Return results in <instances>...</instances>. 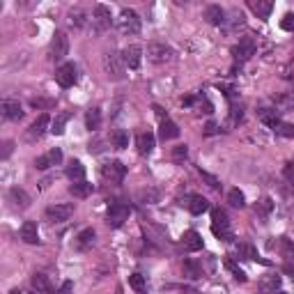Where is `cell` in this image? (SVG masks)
I'll return each mask as SVG.
<instances>
[{
    "label": "cell",
    "mask_w": 294,
    "mask_h": 294,
    "mask_svg": "<svg viewBox=\"0 0 294 294\" xmlns=\"http://www.w3.org/2000/svg\"><path fill=\"white\" fill-rule=\"evenodd\" d=\"M211 232L216 234L219 239H223V242H232L234 239L232 227H230V216H227V211L221 209V207L211 209Z\"/></svg>",
    "instance_id": "6da1fadb"
},
{
    "label": "cell",
    "mask_w": 294,
    "mask_h": 294,
    "mask_svg": "<svg viewBox=\"0 0 294 294\" xmlns=\"http://www.w3.org/2000/svg\"><path fill=\"white\" fill-rule=\"evenodd\" d=\"M104 69L108 78L113 81H122L124 78V62H122V53H115V51H108L104 53Z\"/></svg>",
    "instance_id": "7a4b0ae2"
},
{
    "label": "cell",
    "mask_w": 294,
    "mask_h": 294,
    "mask_svg": "<svg viewBox=\"0 0 294 294\" xmlns=\"http://www.w3.org/2000/svg\"><path fill=\"white\" fill-rule=\"evenodd\" d=\"M117 28L124 35H138L140 32V16L134 9H122L117 16Z\"/></svg>",
    "instance_id": "3957f363"
},
{
    "label": "cell",
    "mask_w": 294,
    "mask_h": 294,
    "mask_svg": "<svg viewBox=\"0 0 294 294\" xmlns=\"http://www.w3.org/2000/svg\"><path fill=\"white\" fill-rule=\"evenodd\" d=\"M175 58V51L168 44H161V42H152L147 46V60L154 62V65H163V62H170Z\"/></svg>",
    "instance_id": "277c9868"
},
{
    "label": "cell",
    "mask_w": 294,
    "mask_h": 294,
    "mask_svg": "<svg viewBox=\"0 0 294 294\" xmlns=\"http://www.w3.org/2000/svg\"><path fill=\"white\" fill-rule=\"evenodd\" d=\"M67 55H69V37L65 35V32L58 30L51 39V60L62 62Z\"/></svg>",
    "instance_id": "5b68a950"
},
{
    "label": "cell",
    "mask_w": 294,
    "mask_h": 294,
    "mask_svg": "<svg viewBox=\"0 0 294 294\" xmlns=\"http://www.w3.org/2000/svg\"><path fill=\"white\" fill-rule=\"evenodd\" d=\"M232 55H234V60L239 62V65L246 62V60H250V58L255 55V39H253V37L239 39V44L232 46Z\"/></svg>",
    "instance_id": "8992f818"
},
{
    "label": "cell",
    "mask_w": 294,
    "mask_h": 294,
    "mask_svg": "<svg viewBox=\"0 0 294 294\" xmlns=\"http://www.w3.org/2000/svg\"><path fill=\"white\" fill-rule=\"evenodd\" d=\"M129 219V207L124 203H113L106 211V223L111 227H120Z\"/></svg>",
    "instance_id": "52a82bcc"
},
{
    "label": "cell",
    "mask_w": 294,
    "mask_h": 294,
    "mask_svg": "<svg viewBox=\"0 0 294 294\" xmlns=\"http://www.w3.org/2000/svg\"><path fill=\"white\" fill-rule=\"evenodd\" d=\"M55 81L60 83V88H71L76 83V65L74 62H62L55 69Z\"/></svg>",
    "instance_id": "ba28073f"
},
{
    "label": "cell",
    "mask_w": 294,
    "mask_h": 294,
    "mask_svg": "<svg viewBox=\"0 0 294 294\" xmlns=\"http://www.w3.org/2000/svg\"><path fill=\"white\" fill-rule=\"evenodd\" d=\"M101 175H104V180L113 181V184H120V181H124L127 166H122V161H108V163L101 168Z\"/></svg>",
    "instance_id": "9c48e42d"
},
{
    "label": "cell",
    "mask_w": 294,
    "mask_h": 294,
    "mask_svg": "<svg viewBox=\"0 0 294 294\" xmlns=\"http://www.w3.org/2000/svg\"><path fill=\"white\" fill-rule=\"evenodd\" d=\"M122 62L127 69H138L140 62H143V48L138 44H129L124 51H122Z\"/></svg>",
    "instance_id": "30bf717a"
},
{
    "label": "cell",
    "mask_w": 294,
    "mask_h": 294,
    "mask_svg": "<svg viewBox=\"0 0 294 294\" xmlns=\"http://www.w3.org/2000/svg\"><path fill=\"white\" fill-rule=\"evenodd\" d=\"M74 214V204H51L48 209H46V221H51V223H62V221H67L69 216Z\"/></svg>",
    "instance_id": "8fae6325"
},
{
    "label": "cell",
    "mask_w": 294,
    "mask_h": 294,
    "mask_svg": "<svg viewBox=\"0 0 294 294\" xmlns=\"http://www.w3.org/2000/svg\"><path fill=\"white\" fill-rule=\"evenodd\" d=\"M0 113H2L5 120L19 122L23 117V108H21V104H19L16 99H5V101L0 104Z\"/></svg>",
    "instance_id": "7c38bea8"
},
{
    "label": "cell",
    "mask_w": 294,
    "mask_h": 294,
    "mask_svg": "<svg viewBox=\"0 0 294 294\" xmlns=\"http://www.w3.org/2000/svg\"><path fill=\"white\" fill-rule=\"evenodd\" d=\"M48 127H51V117H48L46 113H42L37 120L30 124V129H28V140H39V138L46 134V129ZM48 131H51V129H48Z\"/></svg>",
    "instance_id": "4fadbf2b"
},
{
    "label": "cell",
    "mask_w": 294,
    "mask_h": 294,
    "mask_svg": "<svg viewBox=\"0 0 294 294\" xmlns=\"http://www.w3.org/2000/svg\"><path fill=\"white\" fill-rule=\"evenodd\" d=\"M92 23H94L97 32L111 28V9L106 7V5H97V7H94V14H92Z\"/></svg>",
    "instance_id": "5bb4252c"
},
{
    "label": "cell",
    "mask_w": 294,
    "mask_h": 294,
    "mask_svg": "<svg viewBox=\"0 0 294 294\" xmlns=\"http://www.w3.org/2000/svg\"><path fill=\"white\" fill-rule=\"evenodd\" d=\"M158 138L168 143V140H175V138H180V127L175 124L173 120H161V127H158Z\"/></svg>",
    "instance_id": "9a60e30c"
},
{
    "label": "cell",
    "mask_w": 294,
    "mask_h": 294,
    "mask_svg": "<svg viewBox=\"0 0 294 294\" xmlns=\"http://www.w3.org/2000/svg\"><path fill=\"white\" fill-rule=\"evenodd\" d=\"M181 244H184V249L189 250V253L203 250V234L196 232V230H189V232H184V237H181Z\"/></svg>",
    "instance_id": "2e32d148"
},
{
    "label": "cell",
    "mask_w": 294,
    "mask_h": 294,
    "mask_svg": "<svg viewBox=\"0 0 294 294\" xmlns=\"http://www.w3.org/2000/svg\"><path fill=\"white\" fill-rule=\"evenodd\" d=\"M184 204H186V209H189L193 216H200V214H204V211L209 209V203H207L203 196H189L184 200Z\"/></svg>",
    "instance_id": "e0dca14e"
},
{
    "label": "cell",
    "mask_w": 294,
    "mask_h": 294,
    "mask_svg": "<svg viewBox=\"0 0 294 294\" xmlns=\"http://www.w3.org/2000/svg\"><path fill=\"white\" fill-rule=\"evenodd\" d=\"M154 143H157V138H154L152 131H140L136 136V147L140 154H150V152L154 150Z\"/></svg>",
    "instance_id": "ac0fdd59"
},
{
    "label": "cell",
    "mask_w": 294,
    "mask_h": 294,
    "mask_svg": "<svg viewBox=\"0 0 294 294\" xmlns=\"http://www.w3.org/2000/svg\"><path fill=\"white\" fill-rule=\"evenodd\" d=\"M204 19L211 23V25H223L226 23V12L221 5H207L204 9Z\"/></svg>",
    "instance_id": "d6986e66"
},
{
    "label": "cell",
    "mask_w": 294,
    "mask_h": 294,
    "mask_svg": "<svg viewBox=\"0 0 294 294\" xmlns=\"http://www.w3.org/2000/svg\"><path fill=\"white\" fill-rule=\"evenodd\" d=\"M21 239L25 244H37L39 242V230L35 221H25L21 226Z\"/></svg>",
    "instance_id": "ffe728a7"
},
{
    "label": "cell",
    "mask_w": 294,
    "mask_h": 294,
    "mask_svg": "<svg viewBox=\"0 0 294 294\" xmlns=\"http://www.w3.org/2000/svg\"><path fill=\"white\" fill-rule=\"evenodd\" d=\"M9 200H12L14 207H19V209H28V207H30V196L23 189H19V186L9 189Z\"/></svg>",
    "instance_id": "44dd1931"
},
{
    "label": "cell",
    "mask_w": 294,
    "mask_h": 294,
    "mask_svg": "<svg viewBox=\"0 0 294 294\" xmlns=\"http://www.w3.org/2000/svg\"><path fill=\"white\" fill-rule=\"evenodd\" d=\"M249 5L260 19H269V14H271V9H273L271 0H250Z\"/></svg>",
    "instance_id": "7402d4cb"
},
{
    "label": "cell",
    "mask_w": 294,
    "mask_h": 294,
    "mask_svg": "<svg viewBox=\"0 0 294 294\" xmlns=\"http://www.w3.org/2000/svg\"><path fill=\"white\" fill-rule=\"evenodd\" d=\"M67 177L71 184H76V181H85V166L81 163V161H71L67 166Z\"/></svg>",
    "instance_id": "603a6c76"
},
{
    "label": "cell",
    "mask_w": 294,
    "mask_h": 294,
    "mask_svg": "<svg viewBox=\"0 0 294 294\" xmlns=\"http://www.w3.org/2000/svg\"><path fill=\"white\" fill-rule=\"evenodd\" d=\"M237 255L244 257V260H260V262L269 264L267 260H262V257L257 255V249L253 246V244H249V242H244V244H239V246H237Z\"/></svg>",
    "instance_id": "cb8c5ba5"
},
{
    "label": "cell",
    "mask_w": 294,
    "mask_h": 294,
    "mask_svg": "<svg viewBox=\"0 0 294 294\" xmlns=\"http://www.w3.org/2000/svg\"><path fill=\"white\" fill-rule=\"evenodd\" d=\"M69 117H71V113H67V111H62V113L55 115L53 122H51V134L62 136V134H65V127H67V122H69Z\"/></svg>",
    "instance_id": "d4e9b609"
},
{
    "label": "cell",
    "mask_w": 294,
    "mask_h": 294,
    "mask_svg": "<svg viewBox=\"0 0 294 294\" xmlns=\"http://www.w3.org/2000/svg\"><path fill=\"white\" fill-rule=\"evenodd\" d=\"M92 191H94V186H92L90 181H76V184L69 186V193L74 198H88Z\"/></svg>",
    "instance_id": "484cf974"
},
{
    "label": "cell",
    "mask_w": 294,
    "mask_h": 294,
    "mask_svg": "<svg viewBox=\"0 0 294 294\" xmlns=\"http://www.w3.org/2000/svg\"><path fill=\"white\" fill-rule=\"evenodd\" d=\"M136 198H138V203H143V204H154V203H158L161 193H158L157 189L147 186V189H140V191H138Z\"/></svg>",
    "instance_id": "4316f807"
},
{
    "label": "cell",
    "mask_w": 294,
    "mask_h": 294,
    "mask_svg": "<svg viewBox=\"0 0 294 294\" xmlns=\"http://www.w3.org/2000/svg\"><path fill=\"white\" fill-rule=\"evenodd\" d=\"M85 127H88V131H97L101 127V111L99 108H90L85 113Z\"/></svg>",
    "instance_id": "83f0119b"
},
{
    "label": "cell",
    "mask_w": 294,
    "mask_h": 294,
    "mask_svg": "<svg viewBox=\"0 0 294 294\" xmlns=\"http://www.w3.org/2000/svg\"><path fill=\"white\" fill-rule=\"evenodd\" d=\"M92 242H94V230L92 227H85V230H81L78 232V237H76V246L83 250L88 249V246H92Z\"/></svg>",
    "instance_id": "f1b7e54d"
},
{
    "label": "cell",
    "mask_w": 294,
    "mask_h": 294,
    "mask_svg": "<svg viewBox=\"0 0 294 294\" xmlns=\"http://www.w3.org/2000/svg\"><path fill=\"white\" fill-rule=\"evenodd\" d=\"M32 287H35V292H51V283H48V276L46 273H35L32 276Z\"/></svg>",
    "instance_id": "f546056e"
},
{
    "label": "cell",
    "mask_w": 294,
    "mask_h": 294,
    "mask_svg": "<svg viewBox=\"0 0 294 294\" xmlns=\"http://www.w3.org/2000/svg\"><path fill=\"white\" fill-rule=\"evenodd\" d=\"M111 143H113V147H117V150H124L129 145V134L124 129H115L113 134H111Z\"/></svg>",
    "instance_id": "4dcf8cb0"
},
{
    "label": "cell",
    "mask_w": 294,
    "mask_h": 294,
    "mask_svg": "<svg viewBox=\"0 0 294 294\" xmlns=\"http://www.w3.org/2000/svg\"><path fill=\"white\" fill-rule=\"evenodd\" d=\"M184 276L186 278H200L203 276V269L198 267L196 260H184Z\"/></svg>",
    "instance_id": "1f68e13d"
},
{
    "label": "cell",
    "mask_w": 294,
    "mask_h": 294,
    "mask_svg": "<svg viewBox=\"0 0 294 294\" xmlns=\"http://www.w3.org/2000/svg\"><path fill=\"white\" fill-rule=\"evenodd\" d=\"M227 203L232 204V207H237V209H242L244 204H246V198H244V193L239 189H230L227 191Z\"/></svg>",
    "instance_id": "d6a6232c"
},
{
    "label": "cell",
    "mask_w": 294,
    "mask_h": 294,
    "mask_svg": "<svg viewBox=\"0 0 294 294\" xmlns=\"http://www.w3.org/2000/svg\"><path fill=\"white\" fill-rule=\"evenodd\" d=\"M273 209V200L271 198H260L255 204V214H260V216H267V214H271Z\"/></svg>",
    "instance_id": "836d02e7"
},
{
    "label": "cell",
    "mask_w": 294,
    "mask_h": 294,
    "mask_svg": "<svg viewBox=\"0 0 294 294\" xmlns=\"http://www.w3.org/2000/svg\"><path fill=\"white\" fill-rule=\"evenodd\" d=\"M273 131L283 138H294V124H290V122H278Z\"/></svg>",
    "instance_id": "e575fe53"
},
{
    "label": "cell",
    "mask_w": 294,
    "mask_h": 294,
    "mask_svg": "<svg viewBox=\"0 0 294 294\" xmlns=\"http://www.w3.org/2000/svg\"><path fill=\"white\" fill-rule=\"evenodd\" d=\"M278 287H280V276H269V278L262 280V290H264V292H273V294H276Z\"/></svg>",
    "instance_id": "d590c367"
},
{
    "label": "cell",
    "mask_w": 294,
    "mask_h": 294,
    "mask_svg": "<svg viewBox=\"0 0 294 294\" xmlns=\"http://www.w3.org/2000/svg\"><path fill=\"white\" fill-rule=\"evenodd\" d=\"M226 269H230V271H232V276H234L237 280H239V283H246V280H249V278H246V273H244L242 269H239V267H237V264H234L232 260H230V257L226 260Z\"/></svg>",
    "instance_id": "8d00e7d4"
},
{
    "label": "cell",
    "mask_w": 294,
    "mask_h": 294,
    "mask_svg": "<svg viewBox=\"0 0 294 294\" xmlns=\"http://www.w3.org/2000/svg\"><path fill=\"white\" fill-rule=\"evenodd\" d=\"M129 285L134 287L138 294L145 292V278L140 276V273H131V276H129Z\"/></svg>",
    "instance_id": "74e56055"
},
{
    "label": "cell",
    "mask_w": 294,
    "mask_h": 294,
    "mask_svg": "<svg viewBox=\"0 0 294 294\" xmlns=\"http://www.w3.org/2000/svg\"><path fill=\"white\" fill-rule=\"evenodd\" d=\"M69 19H71V23H74L76 28H83L85 25V12H81V9H71Z\"/></svg>",
    "instance_id": "f35d334b"
},
{
    "label": "cell",
    "mask_w": 294,
    "mask_h": 294,
    "mask_svg": "<svg viewBox=\"0 0 294 294\" xmlns=\"http://www.w3.org/2000/svg\"><path fill=\"white\" fill-rule=\"evenodd\" d=\"M186 157H189V147H186V145H177V147H173V161L181 163Z\"/></svg>",
    "instance_id": "ab89813d"
},
{
    "label": "cell",
    "mask_w": 294,
    "mask_h": 294,
    "mask_svg": "<svg viewBox=\"0 0 294 294\" xmlns=\"http://www.w3.org/2000/svg\"><path fill=\"white\" fill-rule=\"evenodd\" d=\"M198 175H200V177H203V180L207 181V184H209L211 189H221V181L216 180L214 175H209V173H207V170H203V168H198Z\"/></svg>",
    "instance_id": "60d3db41"
},
{
    "label": "cell",
    "mask_w": 294,
    "mask_h": 294,
    "mask_svg": "<svg viewBox=\"0 0 294 294\" xmlns=\"http://www.w3.org/2000/svg\"><path fill=\"white\" fill-rule=\"evenodd\" d=\"M260 120H262L264 124H269L271 129H276V124H278V113H276V111H271V113H260Z\"/></svg>",
    "instance_id": "b9f144b4"
},
{
    "label": "cell",
    "mask_w": 294,
    "mask_h": 294,
    "mask_svg": "<svg viewBox=\"0 0 294 294\" xmlns=\"http://www.w3.org/2000/svg\"><path fill=\"white\" fill-rule=\"evenodd\" d=\"M53 99H42V97H32L30 99V106L32 108H53Z\"/></svg>",
    "instance_id": "7bdbcfd3"
},
{
    "label": "cell",
    "mask_w": 294,
    "mask_h": 294,
    "mask_svg": "<svg viewBox=\"0 0 294 294\" xmlns=\"http://www.w3.org/2000/svg\"><path fill=\"white\" fill-rule=\"evenodd\" d=\"M51 166H53V163H51V158H48V154L35 158V168H37V170H48Z\"/></svg>",
    "instance_id": "ee69618b"
},
{
    "label": "cell",
    "mask_w": 294,
    "mask_h": 294,
    "mask_svg": "<svg viewBox=\"0 0 294 294\" xmlns=\"http://www.w3.org/2000/svg\"><path fill=\"white\" fill-rule=\"evenodd\" d=\"M244 120V113H242V108H237V106H232V111H230V124H239V122Z\"/></svg>",
    "instance_id": "f6af8a7d"
},
{
    "label": "cell",
    "mask_w": 294,
    "mask_h": 294,
    "mask_svg": "<svg viewBox=\"0 0 294 294\" xmlns=\"http://www.w3.org/2000/svg\"><path fill=\"white\" fill-rule=\"evenodd\" d=\"M280 28H283V30H287V32H292L294 30V14H285V16H283Z\"/></svg>",
    "instance_id": "bcb514c9"
},
{
    "label": "cell",
    "mask_w": 294,
    "mask_h": 294,
    "mask_svg": "<svg viewBox=\"0 0 294 294\" xmlns=\"http://www.w3.org/2000/svg\"><path fill=\"white\" fill-rule=\"evenodd\" d=\"M219 131H221V129H219V124H216V122H207V124H204V129H203L204 136H216Z\"/></svg>",
    "instance_id": "7dc6e473"
},
{
    "label": "cell",
    "mask_w": 294,
    "mask_h": 294,
    "mask_svg": "<svg viewBox=\"0 0 294 294\" xmlns=\"http://www.w3.org/2000/svg\"><path fill=\"white\" fill-rule=\"evenodd\" d=\"M71 290H74V283H71V280H65L60 285V290H55L53 294H71Z\"/></svg>",
    "instance_id": "c3c4849f"
},
{
    "label": "cell",
    "mask_w": 294,
    "mask_h": 294,
    "mask_svg": "<svg viewBox=\"0 0 294 294\" xmlns=\"http://www.w3.org/2000/svg\"><path fill=\"white\" fill-rule=\"evenodd\" d=\"M48 158H51V163H53V166H58V163L62 161V152L58 150V147H55V150L48 152Z\"/></svg>",
    "instance_id": "681fc988"
},
{
    "label": "cell",
    "mask_w": 294,
    "mask_h": 294,
    "mask_svg": "<svg viewBox=\"0 0 294 294\" xmlns=\"http://www.w3.org/2000/svg\"><path fill=\"white\" fill-rule=\"evenodd\" d=\"M283 175H285L287 180H292L294 177V161H287L285 168H283Z\"/></svg>",
    "instance_id": "f907efd6"
},
{
    "label": "cell",
    "mask_w": 294,
    "mask_h": 294,
    "mask_svg": "<svg viewBox=\"0 0 294 294\" xmlns=\"http://www.w3.org/2000/svg\"><path fill=\"white\" fill-rule=\"evenodd\" d=\"M12 147H14V143H12V140H7V143L2 145V154H0V157H2V158H7L9 154H12Z\"/></svg>",
    "instance_id": "816d5d0a"
},
{
    "label": "cell",
    "mask_w": 294,
    "mask_h": 294,
    "mask_svg": "<svg viewBox=\"0 0 294 294\" xmlns=\"http://www.w3.org/2000/svg\"><path fill=\"white\" fill-rule=\"evenodd\" d=\"M285 271H287V273H292V271H294V253H292V255H287V264H285Z\"/></svg>",
    "instance_id": "f5cc1de1"
},
{
    "label": "cell",
    "mask_w": 294,
    "mask_h": 294,
    "mask_svg": "<svg viewBox=\"0 0 294 294\" xmlns=\"http://www.w3.org/2000/svg\"><path fill=\"white\" fill-rule=\"evenodd\" d=\"M193 101H196V97H186V99H184V101H181V104H184V106H191V104H193Z\"/></svg>",
    "instance_id": "db71d44e"
},
{
    "label": "cell",
    "mask_w": 294,
    "mask_h": 294,
    "mask_svg": "<svg viewBox=\"0 0 294 294\" xmlns=\"http://www.w3.org/2000/svg\"><path fill=\"white\" fill-rule=\"evenodd\" d=\"M9 294H21V292H19V290H12V292H9Z\"/></svg>",
    "instance_id": "11a10c76"
},
{
    "label": "cell",
    "mask_w": 294,
    "mask_h": 294,
    "mask_svg": "<svg viewBox=\"0 0 294 294\" xmlns=\"http://www.w3.org/2000/svg\"><path fill=\"white\" fill-rule=\"evenodd\" d=\"M276 294H287V292H276Z\"/></svg>",
    "instance_id": "9f6ffc18"
},
{
    "label": "cell",
    "mask_w": 294,
    "mask_h": 294,
    "mask_svg": "<svg viewBox=\"0 0 294 294\" xmlns=\"http://www.w3.org/2000/svg\"><path fill=\"white\" fill-rule=\"evenodd\" d=\"M32 294H42V292H32Z\"/></svg>",
    "instance_id": "6f0895ef"
}]
</instances>
